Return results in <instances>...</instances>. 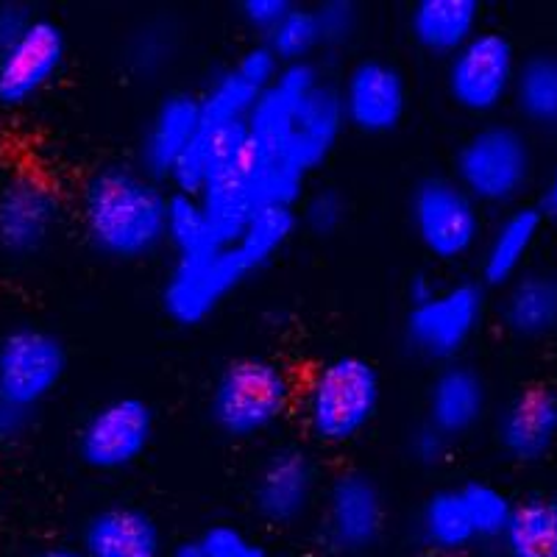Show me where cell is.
Here are the masks:
<instances>
[{"label": "cell", "instance_id": "52a82bcc", "mask_svg": "<svg viewBox=\"0 0 557 557\" xmlns=\"http://www.w3.org/2000/svg\"><path fill=\"white\" fill-rule=\"evenodd\" d=\"M412 237L437 262H460L480 248L485 237L482 207L451 176H424L412 187Z\"/></svg>", "mask_w": 557, "mask_h": 557}, {"label": "cell", "instance_id": "277c9868", "mask_svg": "<svg viewBox=\"0 0 557 557\" xmlns=\"http://www.w3.org/2000/svg\"><path fill=\"white\" fill-rule=\"evenodd\" d=\"M296 393V382L282 362L262 355L235 357L212 382L209 421L228 441H253L290 412Z\"/></svg>", "mask_w": 557, "mask_h": 557}, {"label": "cell", "instance_id": "e575fe53", "mask_svg": "<svg viewBox=\"0 0 557 557\" xmlns=\"http://www.w3.org/2000/svg\"><path fill=\"white\" fill-rule=\"evenodd\" d=\"M449 437H444L435 426H430L424 421V424H418L416 430L407 435V455H410V460L418 462V466L435 469V466H441V462L446 460V455H449Z\"/></svg>", "mask_w": 557, "mask_h": 557}, {"label": "cell", "instance_id": "d4e9b609", "mask_svg": "<svg viewBox=\"0 0 557 557\" xmlns=\"http://www.w3.org/2000/svg\"><path fill=\"white\" fill-rule=\"evenodd\" d=\"M418 535L432 552H437V557L462 555L474 544V527L457 487H441L426 496L418 513Z\"/></svg>", "mask_w": 557, "mask_h": 557}, {"label": "cell", "instance_id": "60d3db41", "mask_svg": "<svg viewBox=\"0 0 557 557\" xmlns=\"http://www.w3.org/2000/svg\"><path fill=\"white\" fill-rule=\"evenodd\" d=\"M544 212H549V215H557V168H555V171H552L549 184H546Z\"/></svg>", "mask_w": 557, "mask_h": 557}, {"label": "cell", "instance_id": "484cf974", "mask_svg": "<svg viewBox=\"0 0 557 557\" xmlns=\"http://www.w3.org/2000/svg\"><path fill=\"white\" fill-rule=\"evenodd\" d=\"M513 103L521 117L535 126H557V53H532L519 62Z\"/></svg>", "mask_w": 557, "mask_h": 557}, {"label": "cell", "instance_id": "8992f818", "mask_svg": "<svg viewBox=\"0 0 557 557\" xmlns=\"http://www.w3.org/2000/svg\"><path fill=\"white\" fill-rule=\"evenodd\" d=\"M535 157L513 123H482L455 153V182L480 207H513L532 178Z\"/></svg>", "mask_w": 557, "mask_h": 557}, {"label": "cell", "instance_id": "8d00e7d4", "mask_svg": "<svg viewBox=\"0 0 557 557\" xmlns=\"http://www.w3.org/2000/svg\"><path fill=\"white\" fill-rule=\"evenodd\" d=\"M293 0H243L240 3V17L251 32L268 34L276 28V23L290 12Z\"/></svg>", "mask_w": 557, "mask_h": 557}, {"label": "cell", "instance_id": "30bf717a", "mask_svg": "<svg viewBox=\"0 0 557 557\" xmlns=\"http://www.w3.org/2000/svg\"><path fill=\"white\" fill-rule=\"evenodd\" d=\"M157 416L139 396H114L89 412L76 435V451L87 469L121 474L137 466L153 444Z\"/></svg>", "mask_w": 557, "mask_h": 557}, {"label": "cell", "instance_id": "ac0fdd59", "mask_svg": "<svg viewBox=\"0 0 557 557\" xmlns=\"http://www.w3.org/2000/svg\"><path fill=\"white\" fill-rule=\"evenodd\" d=\"M487 416V385L476 368L449 362L437 368L426 391V424L449 441L466 437Z\"/></svg>", "mask_w": 557, "mask_h": 557}, {"label": "cell", "instance_id": "e0dca14e", "mask_svg": "<svg viewBox=\"0 0 557 557\" xmlns=\"http://www.w3.org/2000/svg\"><path fill=\"white\" fill-rule=\"evenodd\" d=\"M496 444L513 462H541L557 444V391L530 385L496 412Z\"/></svg>", "mask_w": 557, "mask_h": 557}, {"label": "cell", "instance_id": "9c48e42d", "mask_svg": "<svg viewBox=\"0 0 557 557\" xmlns=\"http://www.w3.org/2000/svg\"><path fill=\"white\" fill-rule=\"evenodd\" d=\"M67 376V348L51 330L20 323L0 337V401L37 416Z\"/></svg>", "mask_w": 557, "mask_h": 557}, {"label": "cell", "instance_id": "1f68e13d", "mask_svg": "<svg viewBox=\"0 0 557 557\" xmlns=\"http://www.w3.org/2000/svg\"><path fill=\"white\" fill-rule=\"evenodd\" d=\"M298 226L318 237H332L343 228L348 218V201L335 187H323V190L310 193L305 201L298 203Z\"/></svg>", "mask_w": 557, "mask_h": 557}, {"label": "cell", "instance_id": "d590c367", "mask_svg": "<svg viewBox=\"0 0 557 557\" xmlns=\"http://www.w3.org/2000/svg\"><path fill=\"white\" fill-rule=\"evenodd\" d=\"M235 67L260 89L271 87V84L276 82L278 73H282V64H278V59L268 51L265 42H257L251 45V48H246V51L237 57Z\"/></svg>", "mask_w": 557, "mask_h": 557}, {"label": "cell", "instance_id": "74e56055", "mask_svg": "<svg viewBox=\"0 0 557 557\" xmlns=\"http://www.w3.org/2000/svg\"><path fill=\"white\" fill-rule=\"evenodd\" d=\"M34 17H37V14H34L32 7H26V3H20V0H3V3H0V51H7L9 45L17 42V39L28 32Z\"/></svg>", "mask_w": 557, "mask_h": 557}, {"label": "cell", "instance_id": "8fae6325", "mask_svg": "<svg viewBox=\"0 0 557 557\" xmlns=\"http://www.w3.org/2000/svg\"><path fill=\"white\" fill-rule=\"evenodd\" d=\"M64 203L42 173L17 171L0 184V253L12 260L37 257L57 237Z\"/></svg>", "mask_w": 557, "mask_h": 557}, {"label": "cell", "instance_id": "7bdbcfd3", "mask_svg": "<svg viewBox=\"0 0 557 557\" xmlns=\"http://www.w3.org/2000/svg\"><path fill=\"white\" fill-rule=\"evenodd\" d=\"M449 557H462V555H449Z\"/></svg>", "mask_w": 557, "mask_h": 557}, {"label": "cell", "instance_id": "3957f363", "mask_svg": "<svg viewBox=\"0 0 557 557\" xmlns=\"http://www.w3.org/2000/svg\"><path fill=\"white\" fill-rule=\"evenodd\" d=\"M382 405L380 368L360 355L318 362L298 393L305 430L323 446H346L374 424Z\"/></svg>", "mask_w": 557, "mask_h": 557}, {"label": "cell", "instance_id": "d6a6232c", "mask_svg": "<svg viewBox=\"0 0 557 557\" xmlns=\"http://www.w3.org/2000/svg\"><path fill=\"white\" fill-rule=\"evenodd\" d=\"M315 9L321 48H343L360 28V7L351 0H323Z\"/></svg>", "mask_w": 557, "mask_h": 557}, {"label": "cell", "instance_id": "7a4b0ae2", "mask_svg": "<svg viewBox=\"0 0 557 557\" xmlns=\"http://www.w3.org/2000/svg\"><path fill=\"white\" fill-rule=\"evenodd\" d=\"M165 184L132 165H103L84 182L82 228L92 251L112 262H143L165 246Z\"/></svg>", "mask_w": 557, "mask_h": 557}, {"label": "cell", "instance_id": "ee69618b", "mask_svg": "<svg viewBox=\"0 0 557 557\" xmlns=\"http://www.w3.org/2000/svg\"><path fill=\"white\" fill-rule=\"evenodd\" d=\"M552 132H555V134H557V126H555V128H552Z\"/></svg>", "mask_w": 557, "mask_h": 557}, {"label": "cell", "instance_id": "7c38bea8", "mask_svg": "<svg viewBox=\"0 0 557 557\" xmlns=\"http://www.w3.org/2000/svg\"><path fill=\"white\" fill-rule=\"evenodd\" d=\"M387 505L380 482L366 471L348 469L323 491V539L341 555H362L380 544Z\"/></svg>", "mask_w": 557, "mask_h": 557}, {"label": "cell", "instance_id": "44dd1931", "mask_svg": "<svg viewBox=\"0 0 557 557\" xmlns=\"http://www.w3.org/2000/svg\"><path fill=\"white\" fill-rule=\"evenodd\" d=\"M544 228V212L535 207H510L482 237L480 285L507 287L524 273L527 257Z\"/></svg>", "mask_w": 557, "mask_h": 557}, {"label": "cell", "instance_id": "f35d334b", "mask_svg": "<svg viewBox=\"0 0 557 557\" xmlns=\"http://www.w3.org/2000/svg\"><path fill=\"white\" fill-rule=\"evenodd\" d=\"M32 412L20 410V407L7 405V401H0V446L17 444L20 437L26 435L34 424Z\"/></svg>", "mask_w": 557, "mask_h": 557}, {"label": "cell", "instance_id": "7402d4cb", "mask_svg": "<svg viewBox=\"0 0 557 557\" xmlns=\"http://www.w3.org/2000/svg\"><path fill=\"white\" fill-rule=\"evenodd\" d=\"M480 0H418L407 14V32L424 53L449 59L480 32Z\"/></svg>", "mask_w": 557, "mask_h": 557}, {"label": "cell", "instance_id": "ab89813d", "mask_svg": "<svg viewBox=\"0 0 557 557\" xmlns=\"http://www.w3.org/2000/svg\"><path fill=\"white\" fill-rule=\"evenodd\" d=\"M171 557H207V552H203L201 541L187 539V541H178V544L173 546Z\"/></svg>", "mask_w": 557, "mask_h": 557}, {"label": "cell", "instance_id": "4fadbf2b", "mask_svg": "<svg viewBox=\"0 0 557 557\" xmlns=\"http://www.w3.org/2000/svg\"><path fill=\"white\" fill-rule=\"evenodd\" d=\"M343 121L348 128L371 137H382L401 126L410 107V87L399 64L368 57L348 67L337 87Z\"/></svg>", "mask_w": 557, "mask_h": 557}, {"label": "cell", "instance_id": "4316f807", "mask_svg": "<svg viewBox=\"0 0 557 557\" xmlns=\"http://www.w3.org/2000/svg\"><path fill=\"white\" fill-rule=\"evenodd\" d=\"M262 89L253 82H248L235 64H228L221 70L209 87L198 96V107H201V126H237L246 123L248 112L253 109Z\"/></svg>", "mask_w": 557, "mask_h": 557}, {"label": "cell", "instance_id": "d6986e66", "mask_svg": "<svg viewBox=\"0 0 557 557\" xmlns=\"http://www.w3.org/2000/svg\"><path fill=\"white\" fill-rule=\"evenodd\" d=\"M201 126V107L193 92H171L153 109L139 143V171L168 184L173 168Z\"/></svg>", "mask_w": 557, "mask_h": 557}, {"label": "cell", "instance_id": "5bb4252c", "mask_svg": "<svg viewBox=\"0 0 557 557\" xmlns=\"http://www.w3.org/2000/svg\"><path fill=\"white\" fill-rule=\"evenodd\" d=\"M318 496V462L301 446H278L253 474L251 505L265 524L293 527Z\"/></svg>", "mask_w": 557, "mask_h": 557}, {"label": "cell", "instance_id": "ffe728a7", "mask_svg": "<svg viewBox=\"0 0 557 557\" xmlns=\"http://www.w3.org/2000/svg\"><path fill=\"white\" fill-rule=\"evenodd\" d=\"M82 552L87 557H162V530L137 505H107L84 524Z\"/></svg>", "mask_w": 557, "mask_h": 557}, {"label": "cell", "instance_id": "cb8c5ba5", "mask_svg": "<svg viewBox=\"0 0 557 557\" xmlns=\"http://www.w3.org/2000/svg\"><path fill=\"white\" fill-rule=\"evenodd\" d=\"M502 544L507 557H557V496L516 502Z\"/></svg>", "mask_w": 557, "mask_h": 557}, {"label": "cell", "instance_id": "f546056e", "mask_svg": "<svg viewBox=\"0 0 557 557\" xmlns=\"http://www.w3.org/2000/svg\"><path fill=\"white\" fill-rule=\"evenodd\" d=\"M460 499L466 505L476 541H494L505 535V527L513 513V499L491 482L469 480L457 485Z\"/></svg>", "mask_w": 557, "mask_h": 557}, {"label": "cell", "instance_id": "836d02e7", "mask_svg": "<svg viewBox=\"0 0 557 557\" xmlns=\"http://www.w3.org/2000/svg\"><path fill=\"white\" fill-rule=\"evenodd\" d=\"M198 541H201L207 557H268V549L260 541L228 521L209 524Z\"/></svg>", "mask_w": 557, "mask_h": 557}, {"label": "cell", "instance_id": "4dcf8cb0", "mask_svg": "<svg viewBox=\"0 0 557 557\" xmlns=\"http://www.w3.org/2000/svg\"><path fill=\"white\" fill-rule=\"evenodd\" d=\"M165 246H171L176 257H196V253L215 246L196 196H184V193L171 190V198H168Z\"/></svg>", "mask_w": 557, "mask_h": 557}, {"label": "cell", "instance_id": "83f0119b", "mask_svg": "<svg viewBox=\"0 0 557 557\" xmlns=\"http://www.w3.org/2000/svg\"><path fill=\"white\" fill-rule=\"evenodd\" d=\"M178 26L171 17L146 20L126 45V62L134 76L153 78L165 73L178 53Z\"/></svg>", "mask_w": 557, "mask_h": 557}, {"label": "cell", "instance_id": "5b68a950", "mask_svg": "<svg viewBox=\"0 0 557 557\" xmlns=\"http://www.w3.org/2000/svg\"><path fill=\"white\" fill-rule=\"evenodd\" d=\"M407 293V348L426 362H457V357L482 330L487 310L485 287L474 278H457L451 285L437 287L430 276H416Z\"/></svg>", "mask_w": 557, "mask_h": 557}, {"label": "cell", "instance_id": "6da1fadb", "mask_svg": "<svg viewBox=\"0 0 557 557\" xmlns=\"http://www.w3.org/2000/svg\"><path fill=\"white\" fill-rule=\"evenodd\" d=\"M296 228V209L271 207L257 212L235 243L212 246L196 257H176L162 285L165 315L178 326H201L293 240Z\"/></svg>", "mask_w": 557, "mask_h": 557}, {"label": "cell", "instance_id": "b9f144b4", "mask_svg": "<svg viewBox=\"0 0 557 557\" xmlns=\"http://www.w3.org/2000/svg\"><path fill=\"white\" fill-rule=\"evenodd\" d=\"M37 557H87L82 549L76 546H51V549L39 552Z\"/></svg>", "mask_w": 557, "mask_h": 557}, {"label": "cell", "instance_id": "2e32d148", "mask_svg": "<svg viewBox=\"0 0 557 557\" xmlns=\"http://www.w3.org/2000/svg\"><path fill=\"white\" fill-rule=\"evenodd\" d=\"M343 132H346V121H343L337 87L321 78L298 101L296 114H293L290 121V132H287L282 151H278L276 165L310 178L335 153Z\"/></svg>", "mask_w": 557, "mask_h": 557}, {"label": "cell", "instance_id": "ba28073f", "mask_svg": "<svg viewBox=\"0 0 557 557\" xmlns=\"http://www.w3.org/2000/svg\"><path fill=\"white\" fill-rule=\"evenodd\" d=\"M519 53L502 32L480 28L455 57L446 59V92L460 112L485 117L513 96Z\"/></svg>", "mask_w": 557, "mask_h": 557}, {"label": "cell", "instance_id": "603a6c76", "mask_svg": "<svg viewBox=\"0 0 557 557\" xmlns=\"http://www.w3.org/2000/svg\"><path fill=\"white\" fill-rule=\"evenodd\" d=\"M502 323L521 341H541L557 332V273L524 271L505 287Z\"/></svg>", "mask_w": 557, "mask_h": 557}, {"label": "cell", "instance_id": "9a60e30c", "mask_svg": "<svg viewBox=\"0 0 557 557\" xmlns=\"http://www.w3.org/2000/svg\"><path fill=\"white\" fill-rule=\"evenodd\" d=\"M67 59V37L48 17H34L28 32L0 51V107L23 109L53 84Z\"/></svg>", "mask_w": 557, "mask_h": 557}, {"label": "cell", "instance_id": "f1b7e54d", "mask_svg": "<svg viewBox=\"0 0 557 557\" xmlns=\"http://www.w3.org/2000/svg\"><path fill=\"white\" fill-rule=\"evenodd\" d=\"M262 42L268 45V51L278 59L282 67L312 62V53L321 51V34H318L315 9L293 3L290 12L278 20L276 28H273Z\"/></svg>", "mask_w": 557, "mask_h": 557}]
</instances>
